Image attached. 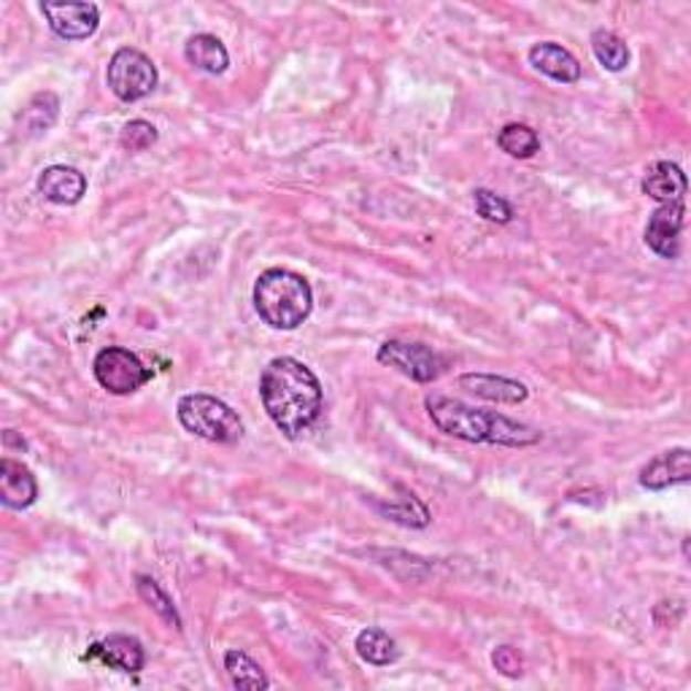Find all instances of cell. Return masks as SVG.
I'll return each instance as SVG.
<instances>
[{
	"label": "cell",
	"mask_w": 691,
	"mask_h": 691,
	"mask_svg": "<svg viewBox=\"0 0 691 691\" xmlns=\"http://www.w3.org/2000/svg\"><path fill=\"white\" fill-rule=\"evenodd\" d=\"M95 378L106 392L112 395H130L136 389L144 387L149 381V368H144V363L130 352V348L122 346H108L103 348L93 363Z\"/></svg>",
	"instance_id": "8992f818"
},
{
	"label": "cell",
	"mask_w": 691,
	"mask_h": 691,
	"mask_svg": "<svg viewBox=\"0 0 691 691\" xmlns=\"http://www.w3.org/2000/svg\"><path fill=\"white\" fill-rule=\"evenodd\" d=\"M138 595H140V599H144L146 605H149L151 610H155L157 616H160V619L168 621L170 627L181 629V619H179V614H176L174 603H170V597L165 595L163 586L157 584L155 578L138 576Z\"/></svg>",
	"instance_id": "7402d4cb"
},
{
	"label": "cell",
	"mask_w": 691,
	"mask_h": 691,
	"mask_svg": "<svg viewBox=\"0 0 691 691\" xmlns=\"http://www.w3.org/2000/svg\"><path fill=\"white\" fill-rule=\"evenodd\" d=\"M106 82L119 101L133 103L155 93L157 69L144 52L125 46V49H119V52H114L112 63H108V71H106Z\"/></svg>",
	"instance_id": "5b68a950"
},
{
	"label": "cell",
	"mask_w": 691,
	"mask_h": 691,
	"mask_svg": "<svg viewBox=\"0 0 691 691\" xmlns=\"http://www.w3.org/2000/svg\"><path fill=\"white\" fill-rule=\"evenodd\" d=\"M39 192L57 206H76L87 192V179L71 165H52L39 176Z\"/></svg>",
	"instance_id": "7c38bea8"
},
{
	"label": "cell",
	"mask_w": 691,
	"mask_h": 691,
	"mask_svg": "<svg viewBox=\"0 0 691 691\" xmlns=\"http://www.w3.org/2000/svg\"><path fill=\"white\" fill-rule=\"evenodd\" d=\"M683 203H670L659 206L651 213L646 224V243L648 249H653L664 260H672L678 254V243H681V230H683Z\"/></svg>",
	"instance_id": "9c48e42d"
},
{
	"label": "cell",
	"mask_w": 691,
	"mask_h": 691,
	"mask_svg": "<svg viewBox=\"0 0 691 691\" xmlns=\"http://www.w3.org/2000/svg\"><path fill=\"white\" fill-rule=\"evenodd\" d=\"M155 140H157L155 125H149V122H144V119H133V122H127L125 130H122L119 144H122V149H127V151H144V149H149Z\"/></svg>",
	"instance_id": "cb8c5ba5"
},
{
	"label": "cell",
	"mask_w": 691,
	"mask_h": 691,
	"mask_svg": "<svg viewBox=\"0 0 691 691\" xmlns=\"http://www.w3.org/2000/svg\"><path fill=\"white\" fill-rule=\"evenodd\" d=\"M425 406L432 425H436L440 432H446V436L451 438L468 440V443H492L522 449V446H532L541 440V432H537L535 427L507 419L503 413L479 411V408L464 406L462 400H454V397L430 395L425 400Z\"/></svg>",
	"instance_id": "7a4b0ae2"
},
{
	"label": "cell",
	"mask_w": 691,
	"mask_h": 691,
	"mask_svg": "<svg viewBox=\"0 0 691 691\" xmlns=\"http://www.w3.org/2000/svg\"><path fill=\"white\" fill-rule=\"evenodd\" d=\"M498 146L505 155L516 157V160H527V157L541 149V138H537V133L532 127L513 122V125H505L498 133Z\"/></svg>",
	"instance_id": "ffe728a7"
},
{
	"label": "cell",
	"mask_w": 691,
	"mask_h": 691,
	"mask_svg": "<svg viewBox=\"0 0 691 691\" xmlns=\"http://www.w3.org/2000/svg\"><path fill=\"white\" fill-rule=\"evenodd\" d=\"M90 657H101L103 662L122 672H138L146 664L144 648L136 638H127V635H108L106 640L93 646Z\"/></svg>",
	"instance_id": "2e32d148"
},
{
	"label": "cell",
	"mask_w": 691,
	"mask_h": 691,
	"mask_svg": "<svg viewBox=\"0 0 691 691\" xmlns=\"http://www.w3.org/2000/svg\"><path fill=\"white\" fill-rule=\"evenodd\" d=\"M357 653L368 664H376V668H387V664L397 662V657H400V648H397L395 638H389L384 629L368 627L357 635Z\"/></svg>",
	"instance_id": "ac0fdd59"
},
{
	"label": "cell",
	"mask_w": 691,
	"mask_h": 691,
	"mask_svg": "<svg viewBox=\"0 0 691 691\" xmlns=\"http://www.w3.org/2000/svg\"><path fill=\"white\" fill-rule=\"evenodd\" d=\"M378 363L400 370L402 376L419 384H430L443 373V357L425 344H408V341H387L378 348Z\"/></svg>",
	"instance_id": "52a82bcc"
},
{
	"label": "cell",
	"mask_w": 691,
	"mask_h": 691,
	"mask_svg": "<svg viewBox=\"0 0 691 691\" xmlns=\"http://www.w3.org/2000/svg\"><path fill=\"white\" fill-rule=\"evenodd\" d=\"M460 387L475 397H484V400L492 402H507V406L524 402L530 395L522 381H513V378L503 376H489V373H468V376L460 378Z\"/></svg>",
	"instance_id": "5bb4252c"
},
{
	"label": "cell",
	"mask_w": 691,
	"mask_h": 691,
	"mask_svg": "<svg viewBox=\"0 0 691 691\" xmlns=\"http://www.w3.org/2000/svg\"><path fill=\"white\" fill-rule=\"evenodd\" d=\"M475 211H479V217L489 219V222H511L513 217V208L507 200L498 198L494 192H489V189H475Z\"/></svg>",
	"instance_id": "603a6c76"
},
{
	"label": "cell",
	"mask_w": 691,
	"mask_h": 691,
	"mask_svg": "<svg viewBox=\"0 0 691 691\" xmlns=\"http://www.w3.org/2000/svg\"><path fill=\"white\" fill-rule=\"evenodd\" d=\"M185 57L189 65H195V69L203 73H213V76H217V73H224L230 65L228 49H224V44L217 35L208 33L192 35V39L187 41Z\"/></svg>",
	"instance_id": "e0dca14e"
},
{
	"label": "cell",
	"mask_w": 691,
	"mask_h": 691,
	"mask_svg": "<svg viewBox=\"0 0 691 691\" xmlns=\"http://www.w3.org/2000/svg\"><path fill=\"white\" fill-rule=\"evenodd\" d=\"M49 28L65 41H84L101 24V11L95 3H41Z\"/></svg>",
	"instance_id": "ba28073f"
},
{
	"label": "cell",
	"mask_w": 691,
	"mask_h": 691,
	"mask_svg": "<svg viewBox=\"0 0 691 691\" xmlns=\"http://www.w3.org/2000/svg\"><path fill=\"white\" fill-rule=\"evenodd\" d=\"M224 670H228L232 687H238V689L260 691V689L271 687V681H268V676L262 672L260 664H256L254 659L243 651L224 653Z\"/></svg>",
	"instance_id": "d6986e66"
},
{
	"label": "cell",
	"mask_w": 691,
	"mask_h": 691,
	"mask_svg": "<svg viewBox=\"0 0 691 691\" xmlns=\"http://www.w3.org/2000/svg\"><path fill=\"white\" fill-rule=\"evenodd\" d=\"M532 69L546 73L548 78L562 84H573L580 78V63L567 52L565 46L554 44V41H543L530 49Z\"/></svg>",
	"instance_id": "4fadbf2b"
},
{
	"label": "cell",
	"mask_w": 691,
	"mask_h": 691,
	"mask_svg": "<svg viewBox=\"0 0 691 691\" xmlns=\"http://www.w3.org/2000/svg\"><path fill=\"white\" fill-rule=\"evenodd\" d=\"M687 176L678 168L676 163H653L648 168L646 179H643V192L648 198L659 200L662 206L670 203H683V195H687Z\"/></svg>",
	"instance_id": "9a60e30c"
},
{
	"label": "cell",
	"mask_w": 691,
	"mask_h": 691,
	"mask_svg": "<svg viewBox=\"0 0 691 691\" xmlns=\"http://www.w3.org/2000/svg\"><path fill=\"white\" fill-rule=\"evenodd\" d=\"M591 49H595V57L599 65H605L608 71H624L629 63V49L616 33L610 30H595L591 33Z\"/></svg>",
	"instance_id": "44dd1931"
},
{
	"label": "cell",
	"mask_w": 691,
	"mask_h": 691,
	"mask_svg": "<svg viewBox=\"0 0 691 691\" xmlns=\"http://www.w3.org/2000/svg\"><path fill=\"white\" fill-rule=\"evenodd\" d=\"M260 400L286 438H297L320 419L324 392L316 373L295 357H276L260 376Z\"/></svg>",
	"instance_id": "6da1fadb"
},
{
	"label": "cell",
	"mask_w": 691,
	"mask_h": 691,
	"mask_svg": "<svg viewBox=\"0 0 691 691\" xmlns=\"http://www.w3.org/2000/svg\"><path fill=\"white\" fill-rule=\"evenodd\" d=\"M691 479V454L689 449H670L664 454L653 457L651 462L640 470V484L651 492H662V489L687 484Z\"/></svg>",
	"instance_id": "30bf717a"
},
{
	"label": "cell",
	"mask_w": 691,
	"mask_h": 691,
	"mask_svg": "<svg viewBox=\"0 0 691 691\" xmlns=\"http://www.w3.org/2000/svg\"><path fill=\"white\" fill-rule=\"evenodd\" d=\"M181 427L211 443H238L243 438V421L228 402L211 395H185L176 406Z\"/></svg>",
	"instance_id": "277c9868"
},
{
	"label": "cell",
	"mask_w": 691,
	"mask_h": 691,
	"mask_svg": "<svg viewBox=\"0 0 691 691\" xmlns=\"http://www.w3.org/2000/svg\"><path fill=\"white\" fill-rule=\"evenodd\" d=\"M39 498V481L22 462L0 460V503L11 511H24Z\"/></svg>",
	"instance_id": "8fae6325"
},
{
	"label": "cell",
	"mask_w": 691,
	"mask_h": 691,
	"mask_svg": "<svg viewBox=\"0 0 691 691\" xmlns=\"http://www.w3.org/2000/svg\"><path fill=\"white\" fill-rule=\"evenodd\" d=\"M254 308L273 329H295L314 311V290L300 273L271 268L256 279Z\"/></svg>",
	"instance_id": "3957f363"
},
{
	"label": "cell",
	"mask_w": 691,
	"mask_h": 691,
	"mask_svg": "<svg viewBox=\"0 0 691 691\" xmlns=\"http://www.w3.org/2000/svg\"><path fill=\"white\" fill-rule=\"evenodd\" d=\"M492 659H494V668L503 672V676H507V678L522 676L524 662H522V657H519V651H513L511 646H500L498 651H494Z\"/></svg>",
	"instance_id": "d4e9b609"
}]
</instances>
